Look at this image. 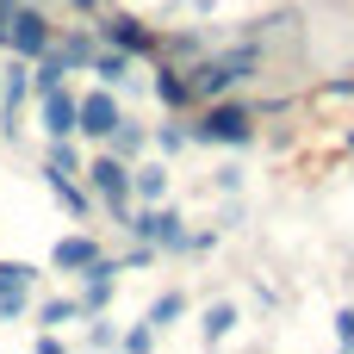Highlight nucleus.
<instances>
[{
    "label": "nucleus",
    "instance_id": "f257e3e1",
    "mask_svg": "<svg viewBox=\"0 0 354 354\" xmlns=\"http://www.w3.org/2000/svg\"><path fill=\"white\" fill-rule=\"evenodd\" d=\"M255 68V50H236V56H212V62H199L193 68V81H187V93H199V100H212V93H224V87H236L243 75Z\"/></svg>",
    "mask_w": 354,
    "mask_h": 354
},
{
    "label": "nucleus",
    "instance_id": "f03ea898",
    "mask_svg": "<svg viewBox=\"0 0 354 354\" xmlns=\"http://www.w3.org/2000/svg\"><path fill=\"white\" fill-rule=\"evenodd\" d=\"M199 143H249L255 137V112L249 106H212L199 124H193Z\"/></svg>",
    "mask_w": 354,
    "mask_h": 354
},
{
    "label": "nucleus",
    "instance_id": "7ed1b4c3",
    "mask_svg": "<svg viewBox=\"0 0 354 354\" xmlns=\"http://www.w3.org/2000/svg\"><path fill=\"white\" fill-rule=\"evenodd\" d=\"M6 44H12L19 56H44V50H50V25H44V12H37V6L6 12Z\"/></svg>",
    "mask_w": 354,
    "mask_h": 354
},
{
    "label": "nucleus",
    "instance_id": "20e7f679",
    "mask_svg": "<svg viewBox=\"0 0 354 354\" xmlns=\"http://www.w3.org/2000/svg\"><path fill=\"white\" fill-rule=\"evenodd\" d=\"M87 174H93V187H100V199H106L112 212L131 205V168H124V156H100Z\"/></svg>",
    "mask_w": 354,
    "mask_h": 354
},
{
    "label": "nucleus",
    "instance_id": "39448f33",
    "mask_svg": "<svg viewBox=\"0 0 354 354\" xmlns=\"http://www.w3.org/2000/svg\"><path fill=\"white\" fill-rule=\"evenodd\" d=\"M118 124V106H112V93H87V100H75V131H87V137H106Z\"/></svg>",
    "mask_w": 354,
    "mask_h": 354
},
{
    "label": "nucleus",
    "instance_id": "423d86ee",
    "mask_svg": "<svg viewBox=\"0 0 354 354\" xmlns=\"http://www.w3.org/2000/svg\"><path fill=\"white\" fill-rule=\"evenodd\" d=\"M131 230H137V236H149V243H162V249H180V243H187V230H180V212H143Z\"/></svg>",
    "mask_w": 354,
    "mask_h": 354
},
{
    "label": "nucleus",
    "instance_id": "0eeeda50",
    "mask_svg": "<svg viewBox=\"0 0 354 354\" xmlns=\"http://www.w3.org/2000/svg\"><path fill=\"white\" fill-rule=\"evenodd\" d=\"M25 286H31V268H25V261L0 268V317H19V311H25Z\"/></svg>",
    "mask_w": 354,
    "mask_h": 354
},
{
    "label": "nucleus",
    "instance_id": "6e6552de",
    "mask_svg": "<svg viewBox=\"0 0 354 354\" xmlns=\"http://www.w3.org/2000/svg\"><path fill=\"white\" fill-rule=\"evenodd\" d=\"M44 131H50V137H68V131H75V100H68L62 87H44Z\"/></svg>",
    "mask_w": 354,
    "mask_h": 354
},
{
    "label": "nucleus",
    "instance_id": "1a4fd4ad",
    "mask_svg": "<svg viewBox=\"0 0 354 354\" xmlns=\"http://www.w3.org/2000/svg\"><path fill=\"white\" fill-rule=\"evenodd\" d=\"M87 261H100L93 236H62V243H56V268H62V274H81Z\"/></svg>",
    "mask_w": 354,
    "mask_h": 354
},
{
    "label": "nucleus",
    "instance_id": "9d476101",
    "mask_svg": "<svg viewBox=\"0 0 354 354\" xmlns=\"http://www.w3.org/2000/svg\"><path fill=\"white\" fill-rule=\"evenodd\" d=\"M81 274H87V292H81V311H100V305L112 299V274H118V268H106V261H87Z\"/></svg>",
    "mask_w": 354,
    "mask_h": 354
},
{
    "label": "nucleus",
    "instance_id": "9b49d317",
    "mask_svg": "<svg viewBox=\"0 0 354 354\" xmlns=\"http://www.w3.org/2000/svg\"><path fill=\"white\" fill-rule=\"evenodd\" d=\"M230 330H236V305H212V311H205V324H199V336H205V342H224Z\"/></svg>",
    "mask_w": 354,
    "mask_h": 354
},
{
    "label": "nucleus",
    "instance_id": "f8f14e48",
    "mask_svg": "<svg viewBox=\"0 0 354 354\" xmlns=\"http://www.w3.org/2000/svg\"><path fill=\"white\" fill-rule=\"evenodd\" d=\"M106 37H118V50H149V31H143L137 19H112Z\"/></svg>",
    "mask_w": 354,
    "mask_h": 354
},
{
    "label": "nucleus",
    "instance_id": "ddd939ff",
    "mask_svg": "<svg viewBox=\"0 0 354 354\" xmlns=\"http://www.w3.org/2000/svg\"><path fill=\"white\" fill-rule=\"evenodd\" d=\"M156 100H162V106H187L193 93H187V81H180L174 68H162V75H156Z\"/></svg>",
    "mask_w": 354,
    "mask_h": 354
},
{
    "label": "nucleus",
    "instance_id": "4468645a",
    "mask_svg": "<svg viewBox=\"0 0 354 354\" xmlns=\"http://www.w3.org/2000/svg\"><path fill=\"white\" fill-rule=\"evenodd\" d=\"M124 68H131V50H112V56H93V75H100V81H124Z\"/></svg>",
    "mask_w": 354,
    "mask_h": 354
},
{
    "label": "nucleus",
    "instance_id": "2eb2a0df",
    "mask_svg": "<svg viewBox=\"0 0 354 354\" xmlns=\"http://www.w3.org/2000/svg\"><path fill=\"white\" fill-rule=\"evenodd\" d=\"M68 174H81V162H75V149L56 137V149H50V180H68Z\"/></svg>",
    "mask_w": 354,
    "mask_h": 354
},
{
    "label": "nucleus",
    "instance_id": "dca6fc26",
    "mask_svg": "<svg viewBox=\"0 0 354 354\" xmlns=\"http://www.w3.org/2000/svg\"><path fill=\"white\" fill-rule=\"evenodd\" d=\"M131 187H137L143 199H162V187H168V168H162V162H149V168H143V174H137Z\"/></svg>",
    "mask_w": 354,
    "mask_h": 354
},
{
    "label": "nucleus",
    "instance_id": "f3484780",
    "mask_svg": "<svg viewBox=\"0 0 354 354\" xmlns=\"http://www.w3.org/2000/svg\"><path fill=\"white\" fill-rule=\"evenodd\" d=\"M180 311H187V299H180V292H162V299H156V311H149V324H174Z\"/></svg>",
    "mask_w": 354,
    "mask_h": 354
},
{
    "label": "nucleus",
    "instance_id": "a211bd4d",
    "mask_svg": "<svg viewBox=\"0 0 354 354\" xmlns=\"http://www.w3.org/2000/svg\"><path fill=\"white\" fill-rule=\"evenodd\" d=\"M37 317H44V324H75V317H81V305H75V299H56V305H44Z\"/></svg>",
    "mask_w": 354,
    "mask_h": 354
},
{
    "label": "nucleus",
    "instance_id": "6ab92c4d",
    "mask_svg": "<svg viewBox=\"0 0 354 354\" xmlns=\"http://www.w3.org/2000/svg\"><path fill=\"white\" fill-rule=\"evenodd\" d=\"M25 87H31V81H25V68H19V62H12V81H6V112H12V106H19V100H25Z\"/></svg>",
    "mask_w": 354,
    "mask_h": 354
},
{
    "label": "nucleus",
    "instance_id": "aec40b11",
    "mask_svg": "<svg viewBox=\"0 0 354 354\" xmlns=\"http://www.w3.org/2000/svg\"><path fill=\"white\" fill-rule=\"evenodd\" d=\"M336 342H342V348H354V311H342V317H336Z\"/></svg>",
    "mask_w": 354,
    "mask_h": 354
},
{
    "label": "nucleus",
    "instance_id": "412c9836",
    "mask_svg": "<svg viewBox=\"0 0 354 354\" xmlns=\"http://www.w3.org/2000/svg\"><path fill=\"white\" fill-rule=\"evenodd\" d=\"M336 93H354V81H336Z\"/></svg>",
    "mask_w": 354,
    "mask_h": 354
},
{
    "label": "nucleus",
    "instance_id": "4be33fe9",
    "mask_svg": "<svg viewBox=\"0 0 354 354\" xmlns=\"http://www.w3.org/2000/svg\"><path fill=\"white\" fill-rule=\"evenodd\" d=\"M75 6H93V0H75Z\"/></svg>",
    "mask_w": 354,
    "mask_h": 354
},
{
    "label": "nucleus",
    "instance_id": "5701e85b",
    "mask_svg": "<svg viewBox=\"0 0 354 354\" xmlns=\"http://www.w3.org/2000/svg\"><path fill=\"white\" fill-rule=\"evenodd\" d=\"M348 143H354V137H348Z\"/></svg>",
    "mask_w": 354,
    "mask_h": 354
}]
</instances>
